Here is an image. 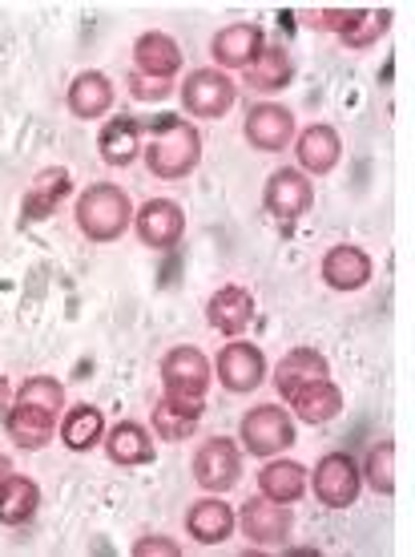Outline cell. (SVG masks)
I'll return each instance as SVG.
<instances>
[{
  "instance_id": "cell-27",
  "label": "cell",
  "mask_w": 415,
  "mask_h": 557,
  "mask_svg": "<svg viewBox=\"0 0 415 557\" xmlns=\"http://www.w3.org/2000/svg\"><path fill=\"white\" fill-rule=\"evenodd\" d=\"M291 408L303 424H331V420L343 412V392H339V384H335L331 376L315 380V384H306V388L294 392Z\"/></svg>"
},
{
  "instance_id": "cell-21",
  "label": "cell",
  "mask_w": 415,
  "mask_h": 557,
  "mask_svg": "<svg viewBox=\"0 0 415 557\" xmlns=\"http://www.w3.org/2000/svg\"><path fill=\"white\" fill-rule=\"evenodd\" d=\"M113 101H117V89H113V82L101 70L77 73L70 94H65V106H70V113L77 122H98V117H105L113 110Z\"/></svg>"
},
{
  "instance_id": "cell-29",
  "label": "cell",
  "mask_w": 415,
  "mask_h": 557,
  "mask_svg": "<svg viewBox=\"0 0 415 557\" xmlns=\"http://www.w3.org/2000/svg\"><path fill=\"white\" fill-rule=\"evenodd\" d=\"M56 432H61V445L70 453H89L105 441V412L98 405H73Z\"/></svg>"
},
{
  "instance_id": "cell-13",
  "label": "cell",
  "mask_w": 415,
  "mask_h": 557,
  "mask_svg": "<svg viewBox=\"0 0 415 557\" xmlns=\"http://www.w3.org/2000/svg\"><path fill=\"white\" fill-rule=\"evenodd\" d=\"M202 417H206V396H174V392H166L150 412V432L166 445H178V441L194 436Z\"/></svg>"
},
{
  "instance_id": "cell-25",
  "label": "cell",
  "mask_w": 415,
  "mask_h": 557,
  "mask_svg": "<svg viewBox=\"0 0 415 557\" xmlns=\"http://www.w3.org/2000/svg\"><path fill=\"white\" fill-rule=\"evenodd\" d=\"M235 525H238L235 509L222 502L218 493H210V497H202V502H194L186 509V533L198 545H222L235 533Z\"/></svg>"
},
{
  "instance_id": "cell-12",
  "label": "cell",
  "mask_w": 415,
  "mask_h": 557,
  "mask_svg": "<svg viewBox=\"0 0 415 557\" xmlns=\"http://www.w3.org/2000/svg\"><path fill=\"white\" fill-rule=\"evenodd\" d=\"M210 380H214V363L202 348L181 344L162 356V384L174 396H206Z\"/></svg>"
},
{
  "instance_id": "cell-1",
  "label": "cell",
  "mask_w": 415,
  "mask_h": 557,
  "mask_svg": "<svg viewBox=\"0 0 415 557\" xmlns=\"http://www.w3.org/2000/svg\"><path fill=\"white\" fill-rule=\"evenodd\" d=\"M141 158H146V170H150L153 178H190L202 166V134H198L194 122L162 113V117L150 122V138L141 141Z\"/></svg>"
},
{
  "instance_id": "cell-26",
  "label": "cell",
  "mask_w": 415,
  "mask_h": 557,
  "mask_svg": "<svg viewBox=\"0 0 415 557\" xmlns=\"http://www.w3.org/2000/svg\"><path fill=\"white\" fill-rule=\"evenodd\" d=\"M259 493L271 502L294 505L306 493V465L291 457H266V469L259 473Z\"/></svg>"
},
{
  "instance_id": "cell-31",
  "label": "cell",
  "mask_w": 415,
  "mask_h": 557,
  "mask_svg": "<svg viewBox=\"0 0 415 557\" xmlns=\"http://www.w3.org/2000/svg\"><path fill=\"white\" fill-rule=\"evenodd\" d=\"M363 473V485L372 488V493H379V497H391L395 493V441H375L372 448H367V460L360 465Z\"/></svg>"
},
{
  "instance_id": "cell-23",
  "label": "cell",
  "mask_w": 415,
  "mask_h": 557,
  "mask_svg": "<svg viewBox=\"0 0 415 557\" xmlns=\"http://www.w3.org/2000/svg\"><path fill=\"white\" fill-rule=\"evenodd\" d=\"M141 141H146V126H141L138 117H110L105 126H101V138H98V153L101 162L113 170H125L134 166L141 158Z\"/></svg>"
},
{
  "instance_id": "cell-18",
  "label": "cell",
  "mask_w": 415,
  "mask_h": 557,
  "mask_svg": "<svg viewBox=\"0 0 415 557\" xmlns=\"http://www.w3.org/2000/svg\"><path fill=\"white\" fill-rule=\"evenodd\" d=\"M73 195V174L65 166H45L33 186L25 190L21 198V214H25V223H45V219H53L61 202Z\"/></svg>"
},
{
  "instance_id": "cell-14",
  "label": "cell",
  "mask_w": 415,
  "mask_h": 557,
  "mask_svg": "<svg viewBox=\"0 0 415 557\" xmlns=\"http://www.w3.org/2000/svg\"><path fill=\"white\" fill-rule=\"evenodd\" d=\"M263 49H266V37L254 21H235V25L218 28V33H214V41H210L214 70H222V73L226 70H250Z\"/></svg>"
},
{
  "instance_id": "cell-37",
  "label": "cell",
  "mask_w": 415,
  "mask_h": 557,
  "mask_svg": "<svg viewBox=\"0 0 415 557\" xmlns=\"http://www.w3.org/2000/svg\"><path fill=\"white\" fill-rule=\"evenodd\" d=\"M13 396H16V392L9 388V376L0 372V412H9V405H13Z\"/></svg>"
},
{
  "instance_id": "cell-16",
  "label": "cell",
  "mask_w": 415,
  "mask_h": 557,
  "mask_svg": "<svg viewBox=\"0 0 415 557\" xmlns=\"http://www.w3.org/2000/svg\"><path fill=\"white\" fill-rule=\"evenodd\" d=\"M323 283L331 287V292H363L367 283H372V255L355 247V243H339L331 251L323 255Z\"/></svg>"
},
{
  "instance_id": "cell-36",
  "label": "cell",
  "mask_w": 415,
  "mask_h": 557,
  "mask_svg": "<svg viewBox=\"0 0 415 557\" xmlns=\"http://www.w3.org/2000/svg\"><path fill=\"white\" fill-rule=\"evenodd\" d=\"M134 557H181V545L174 542V537L150 533V537H138V542H134Z\"/></svg>"
},
{
  "instance_id": "cell-20",
  "label": "cell",
  "mask_w": 415,
  "mask_h": 557,
  "mask_svg": "<svg viewBox=\"0 0 415 557\" xmlns=\"http://www.w3.org/2000/svg\"><path fill=\"white\" fill-rule=\"evenodd\" d=\"M181 45L169 33H141L134 41V73L141 77H158V82H174L181 73Z\"/></svg>"
},
{
  "instance_id": "cell-4",
  "label": "cell",
  "mask_w": 415,
  "mask_h": 557,
  "mask_svg": "<svg viewBox=\"0 0 415 557\" xmlns=\"http://www.w3.org/2000/svg\"><path fill=\"white\" fill-rule=\"evenodd\" d=\"M306 481L315 488L318 505L327 509H351L363 493V473L351 453H327L315 469H306Z\"/></svg>"
},
{
  "instance_id": "cell-17",
  "label": "cell",
  "mask_w": 415,
  "mask_h": 557,
  "mask_svg": "<svg viewBox=\"0 0 415 557\" xmlns=\"http://www.w3.org/2000/svg\"><path fill=\"white\" fill-rule=\"evenodd\" d=\"M206 320L218 335L238 339L254 323V295L247 287H238V283H226L206 299Z\"/></svg>"
},
{
  "instance_id": "cell-22",
  "label": "cell",
  "mask_w": 415,
  "mask_h": 557,
  "mask_svg": "<svg viewBox=\"0 0 415 557\" xmlns=\"http://www.w3.org/2000/svg\"><path fill=\"white\" fill-rule=\"evenodd\" d=\"M327 376H331V363H327V356H323V351H315V348L287 351V356L275 363V372H271V380H275V392L282 396V400H291L299 388L315 384V380H327Z\"/></svg>"
},
{
  "instance_id": "cell-24",
  "label": "cell",
  "mask_w": 415,
  "mask_h": 557,
  "mask_svg": "<svg viewBox=\"0 0 415 557\" xmlns=\"http://www.w3.org/2000/svg\"><path fill=\"white\" fill-rule=\"evenodd\" d=\"M4 432H9V441L16 448H28V453H41V448L53 445L56 436V417L53 412H45V408H33V405H9L4 412Z\"/></svg>"
},
{
  "instance_id": "cell-33",
  "label": "cell",
  "mask_w": 415,
  "mask_h": 557,
  "mask_svg": "<svg viewBox=\"0 0 415 557\" xmlns=\"http://www.w3.org/2000/svg\"><path fill=\"white\" fill-rule=\"evenodd\" d=\"M16 405H33V408H45V412H53L61 417L65 412V384L53 376H28L13 396Z\"/></svg>"
},
{
  "instance_id": "cell-32",
  "label": "cell",
  "mask_w": 415,
  "mask_h": 557,
  "mask_svg": "<svg viewBox=\"0 0 415 557\" xmlns=\"http://www.w3.org/2000/svg\"><path fill=\"white\" fill-rule=\"evenodd\" d=\"M388 28H391V9H360L355 21H351V28L339 37V45L351 49V53H360V49H372Z\"/></svg>"
},
{
  "instance_id": "cell-6",
  "label": "cell",
  "mask_w": 415,
  "mask_h": 557,
  "mask_svg": "<svg viewBox=\"0 0 415 557\" xmlns=\"http://www.w3.org/2000/svg\"><path fill=\"white\" fill-rule=\"evenodd\" d=\"M238 441L247 445L250 457H278L282 448L294 445V420L287 408L259 405L250 408L242 424H238Z\"/></svg>"
},
{
  "instance_id": "cell-15",
  "label": "cell",
  "mask_w": 415,
  "mask_h": 557,
  "mask_svg": "<svg viewBox=\"0 0 415 557\" xmlns=\"http://www.w3.org/2000/svg\"><path fill=\"white\" fill-rule=\"evenodd\" d=\"M343 158V138L339 129L327 126V122H315V126H303L294 134V166L303 170L306 178H323L331 174Z\"/></svg>"
},
{
  "instance_id": "cell-35",
  "label": "cell",
  "mask_w": 415,
  "mask_h": 557,
  "mask_svg": "<svg viewBox=\"0 0 415 557\" xmlns=\"http://www.w3.org/2000/svg\"><path fill=\"white\" fill-rule=\"evenodd\" d=\"M129 94L138 101H166L174 94V82H158V77H141V73H129Z\"/></svg>"
},
{
  "instance_id": "cell-38",
  "label": "cell",
  "mask_w": 415,
  "mask_h": 557,
  "mask_svg": "<svg viewBox=\"0 0 415 557\" xmlns=\"http://www.w3.org/2000/svg\"><path fill=\"white\" fill-rule=\"evenodd\" d=\"M9 473H16V469H13V457H4V453H0V481H4Z\"/></svg>"
},
{
  "instance_id": "cell-8",
  "label": "cell",
  "mask_w": 415,
  "mask_h": 557,
  "mask_svg": "<svg viewBox=\"0 0 415 557\" xmlns=\"http://www.w3.org/2000/svg\"><path fill=\"white\" fill-rule=\"evenodd\" d=\"M263 207L278 223H299L306 210L315 207V182L306 178L299 166H278L275 174L266 178Z\"/></svg>"
},
{
  "instance_id": "cell-28",
  "label": "cell",
  "mask_w": 415,
  "mask_h": 557,
  "mask_svg": "<svg viewBox=\"0 0 415 557\" xmlns=\"http://www.w3.org/2000/svg\"><path fill=\"white\" fill-rule=\"evenodd\" d=\"M41 509V485L33 476L9 473L0 481V525H25Z\"/></svg>"
},
{
  "instance_id": "cell-7",
  "label": "cell",
  "mask_w": 415,
  "mask_h": 557,
  "mask_svg": "<svg viewBox=\"0 0 415 557\" xmlns=\"http://www.w3.org/2000/svg\"><path fill=\"white\" fill-rule=\"evenodd\" d=\"M194 485L206 488V493H226L242 481V448L230 441V436H210L202 441L194 453Z\"/></svg>"
},
{
  "instance_id": "cell-9",
  "label": "cell",
  "mask_w": 415,
  "mask_h": 557,
  "mask_svg": "<svg viewBox=\"0 0 415 557\" xmlns=\"http://www.w3.org/2000/svg\"><path fill=\"white\" fill-rule=\"evenodd\" d=\"M134 235L150 251H174L186 235V210L174 198H150L134 210Z\"/></svg>"
},
{
  "instance_id": "cell-19",
  "label": "cell",
  "mask_w": 415,
  "mask_h": 557,
  "mask_svg": "<svg viewBox=\"0 0 415 557\" xmlns=\"http://www.w3.org/2000/svg\"><path fill=\"white\" fill-rule=\"evenodd\" d=\"M105 457L113 465H122V469H141V465H150L158 457V441H153V432L138 420H117L113 429H105Z\"/></svg>"
},
{
  "instance_id": "cell-11",
  "label": "cell",
  "mask_w": 415,
  "mask_h": 557,
  "mask_svg": "<svg viewBox=\"0 0 415 557\" xmlns=\"http://www.w3.org/2000/svg\"><path fill=\"white\" fill-rule=\"evenodd\" d=\"M242 134L259 153H282L299 134V122L287 106L278 101H259L247 110V122H242Z\"/></svg>"
},
{
  "instance_id": "cell-3",
  "label": "cell",
  "mask_w": 415,
  "mask_h": 557,
  "mask_svg": "<svg viewBox=\"0 0 415 557\" xmlns=\"http://www.w3.org/2000/svg\"><path fill=\"white\" fill-rule=\"evenodd\" d=\"M178 98L186 117H206V122H218L238 106V85L226 77L222 70H194L186 73L178 85Z\"/></svg>"
},
{
  "instance_id": "cell-10",
  "label": "cell",
  "mask_w": 415,
  "mask_h": 557,
  "mask_svg": "<svg viewBox=\"0 0 415 557\" xmlns=\"http://www.w3.org/2000/svg\"><path fill=\"white\" fill-rule=\"evenodd\" d=\"M238 525H242V533L250 537L254 549H275V545H282L291 537L294 513H291V505L271 502V497L259 493V497H250V502L242 505Z\"/></svg>"
},
{
  "instance_id": "cell-34",
  "label": "cell",
  "mask_w": 415,
  "mask_h": 557,
  "mask_svg": "<svg viewBox=\"0 0 415 557\" xmlns=\"http://www.w3.org/2000/svg\"><path fill=\"white\" fill-rule=\"evenodd\" d=\"M355 13L360 9H303L299 13V21L311 28H318V33H331V37H343L347 28H351V21H355Z\"/></svg>"
},
{
  "instance_id": "cell-30",
  "label": "cell",
  "mask_w": 415,
  "mask_h": 557,
  "mask_svg": "<svg viewBox=\"0 0 415 557\" xmlns=\"http://www.w3.org/2000/svg\"><path fill=\"white\" fill-rule=\"evenodd\" d=\"M242 73H247V85L254 94H278V89H287L294 82V61L282 45H266L259 61Z\"/></svg>"
},
{
  "instance_id": "cell-5",
  "label": "cell",
  "mask_w": 415,
  "mask_h": 557,
  "mask_svg": "<svg viewBox=\"0 0 415 557\" xmlns=\"http://www.w3.org/2000/svg\"><path fill=\"white\" fill-rule=\"evenodd\" d=\"M214 380H218L226 392H235V396H247L271 376V368H266V356L259 344H247L242 335L230 339V344H222V351L214 356Z\"/></svg>"
},
{
  "instance_id": "cell-2",
  "label": "cell",
  "mask_w": 415,
  "mask_h": 557,
  "mask_svg": "<svg viewBox=\"0 0 415 557\" xmlns=\"http://www.w3.org/2000/svg\"><path fill=\"white\" fill-rule=\"evenodd\" d=\"M73 219H77V231L89 243H117L129 231V223H134V202H129L122 186L93 182V186H85L81 195H77Z\"/></svg>"
}]
</instances>
